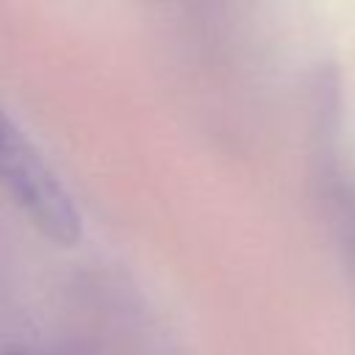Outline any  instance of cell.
Here are the masks:
<instances>
[{"instance_id": "obj_1", "label": "cell", "mask_w": 355, "mask_h": 355, "mask_svg": "<svg viewBox=\"0 0 355 355\" xmlns=\"http://www.w3.org/2000/svg\"><path fill=\"white\" fill-rule=\"evenodd\" d=\"M0 186L42 236L61 247L80 241V214L44 155L0 108Z\"/></svg>"}]
</instances>
